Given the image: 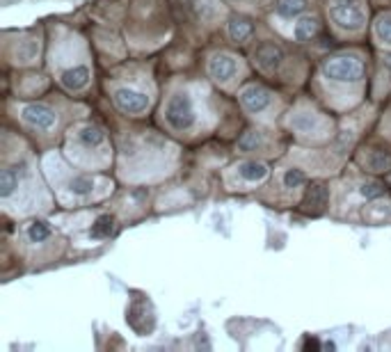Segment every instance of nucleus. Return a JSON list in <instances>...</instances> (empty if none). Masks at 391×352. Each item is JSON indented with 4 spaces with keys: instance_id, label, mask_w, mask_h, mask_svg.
<instances>
[{
    "instance_id": "obj_1",
    "label": "nucleus",
    "mask_w": 391,
    "mask_h": 352,
    "mask_svg": "<svg viewBox=\"0 0 391 352\" xmlns=\"http://www.w3.org/2000/svg\"><path fill=\"white\" fill-rule=\"evenodd\" d=\"M330 14L336 26L357 32L366 24V12L362 0H330Z\"/></svg>"
},
{
    "instance_id": "obj_2",
    "label": "nucleus",
    "mask_w": 391,
    "mask_h": 352,
    "mask_svg": "<svg viewBox=\"0 0 391 352\" xmlns=\"http://www.w3.org/2000/svg\"><path fill=\"white\" fill-rule=\"evenodd\" d=\"M165 119L167 124L183 133V130H190L194 126V108H192V98L186 92H179L170 98V103L165 108Z\"/></svg>"
},
{
    "instance_id": "obj_3",
    "label": "nucleus",
    "mask_w": 391,
    "mask_h": 352,
    "mask_svg": "<svg viewBox=\"0 0 391 352\" xmlns=\"http://www.w3.org/2000/svg\"><path fill=\"white\" fill-rule=\"evenodd\" d=\"M323 73L336 83H357L364 76V64L357 58L339 55V58H330L323 64Z\"/></svg>"
},
{
    "instance_id": "obj_4",
    "label": "nucleus",
    "mask_w": 391,
    "mask_h": 352,
    "mask_svg": "<svg viewBox=\"0 0 391 352\" xmlns=\"http://www.w3.org/2000/svg\"><path fill=\"white\" fill-rule=\"evenodd\" d=\"M115 103L122 113L140 115L149 108V96L145 92L130 90V87H119V90H115Z\"/></svg>"
},
{
    "instance_id": "obj_5",
    "label": "nucleus",
    "mask_w": 391,
    "mask_h": 352,
    "mask_svg": "<svg viewBox=\"0 0 391 352\" xmlns=\"http://www.w3.org/2000/svg\"><path fill=\"white\" fill-rule=\"evenodd\" d=\"M209 73H211V78H215L217 83L231 81L234 76L238 73V60L229 53H217L209 62Z\"/></svg>"
},
{
    "instance_id": "obj_6",
    "label": "nucleus",
    "mask_w": 391,
    "mask_h": 352,
    "mask_svg": "<svg viewBox=\"0 0 391 352\" xmlns=\"http://www.w3.org/2000/svg\"><path fill=\"white\" fill-rule=\"evenodd\" d=\"M24 119L30 124V126H35L39 130H48L53 128V124H56V113L48 108V105H41V103H30L24 108Z\"/></svg>"
},
{
    "instance_id": "obj_7",
    "label": "nucleus",
    "mask_w": 391,
    "mask_h": 352,
    "mask_svg": "<svg viewBox=\"0 0 391 352\" xmlns=\"http://www.w3.org/2000/svg\"><path fill=\"white\" fill-rule=\"evenodd\" d=\"M254 62L259 64L264 71H277L284 62V51H281L277 43H261L254 53Z\"/></svg>"
},
{
    "instance_id": "obj_8",
    "label": "nucleus",
    "mask_w": 391,
    "mask_h": 352,
    "mask_svg": "<svg viewBox=\"0 0 391 352\" xmlns=\"http://www.w3.org/2000/svg\"><path fill=\"white\" fill-rule=\"evenodd\" d=\"M270 101H273V94L261 85H249L241 92V103L249 113H261V110H266L270 105Z\"/></svg>"
},
{
    "instance_id": "obj_9",
    "label": "nucleus",
    "mask_w": 391,
    "mask_h": 352,
    "mask_svg": "<svg viewBox=\"0 0 391 352\" xmlns=\"http://www.w3.org/2000/svg\"><path fill=\"white\" fill-rule=\"evenodd\" d=\"M328 188L323 183H313L304 192V200H302V208L311 215H318L325 206H328Z\"/></svg>"
},
{
    "instance_id": "obj_10",
    "label": "nucleus",
    "mask_w": 391,
    "mask_h": 352,
    "mask_svg": "<svg viewBox=\"0 0 391 352\" xmlns=\"http://www.w3.org/2000/svg\"><path fill=\"white\" fill-rule=\"evenodd\" d=\"M62 85L67 87L69 92H80L83 87H87L90 83V69L87 67H73V69H67L62 73Z\"/></svg>"
},
{
    "instance_id": "obj_11",
    "label": "nucleus",
    "mask_w": 391,
    "mask_h": 352,
    "mask_svg": "<svg viewBox=\"0 0 391 352\" xmlns=\"http://www.w3.org/2000/svg\"><path fill=\"white\" fill-rule=\"evenodd\" d=\"M291 126L300 133H316L320 128V117L313 113H298L291 117Z\"/></svg>"
},
{
    "instance_id": "obj_12",
    "label": "nucleus",
    "mask_w": 391,
    "mask_h": 352,
    "mask_svg": "<svg viewBox=\"0 0 391 352\" xmlns=\"http://www.w3.org/2000/svg\"><path fill=\"white\" fill-rule=\"evenodd\" d=\"M238 172H241V176L245 181H264L268 176V167L264 162L259 160H245L238 165Z\"/></svg>"
},
{
    "instance_id": "obj_13",
    "label": "nucleus",
    "mask_w": 391,
    "mask_h": 352,
    "mask_svg": "<svg viewBox=\"0 0 391 352\" xmlns=\"http://www.w3.org/2000/svg\"><path fill=\"white\" fill-rule=\"evenodd\" d=\"M252 32H254V28H252V24H249L247 19L236 16V19L229 21V37L234 41L243 43V41H247L249 37H252Z\"/></svg>"
},
{
    "instance_id": "obj_14",
    "label": "nucleus",
    "mask_w": 391,
    "mask_h": 352,
    "mask_svg": "<svg viewBox=\"0 0 391 352\" xmlns=\"http://www.w3.org/2000/svg\"><path fill=\"white\" fill-rule=\"evenodd\" d=\"M275 9H277L279 16L293 19V16H298V14L304 12V9H307V0H277Z\"/></svg>"
},
{
    "instance_id": "obj_15",
    "label": "nucleus",
    "mask_w": 391,
    "mask_h": 352,
    "mask_svg": "<svg viewBox=\"0 0 391 352\" xmlns=\"http://www.w3.org/2000/svg\"><path fill=\"white\" fill-rule=\"evenodd\" d=\"M366 167L371 172H389L391 170V153L389 151H373L366 158Z\"/></svg>"
},
{
    "instance_id": "obj_16",
    "label": "nucleus",
    "mask_w": 391,
    "mask_h": 352,
    "mask_svg": "<svg viewBox=\"0 0 391 352\" xmlns=\"http://www.w3.org/2000/svg\"><path fill=\"white\" fill-rule=\"evenodd\" d=\"M318 32V21L316 19H300L296 24V39L298 41H309Z\"/></svg>"
},
{
    "instance_id": "obj_17",
    "label": "nucleus",
    "mask_w": 391,
    "mask_h": 352,
    "mask_svg": "<svg viewBox=\"0 0 391 352\" xmlns=\"http://www.w3.org/2000/svg\"><path fill=\"white\" fill-rule=\"evenodd\" d=\"M103 140H105V135H103V130L99 126H87V128L80 130V142L85 147H90V149L101 147Z\"/></svg>"
},
{
    "instance_id": "obj_18",
    "label": "nucleus",
    "mask_w": 391,
    "mask_h": 352,
    "mask_svg": "<svg viewBox=\"0 0 391 352\" xmlns=\"http://www.w3.org/2000/svg\"><path fill=\"white\" fill-rule=\"evenodd\" d=\"M16 188H19V172L14 167L3 170V174H0V195L9 197Z\"/></svg>"
},
{
    "instance_id": "obj_19",
    "label": "nucleus",
    "mask_w": 391,
    "mask_h": 352,
    "mask_svg": "<svg viewBox=\"0 0 391 352\" xmlns=\"http://www.w3.org/2000/svg\"><path fill=\"white\" fill-rule=\"evenodd\" d=\"M264 147V135L259 133V130H247L243 133V138L238 140V149L241 151H259Z\"/></svg>"
},
{
    "instance_id": "obj_20",
    "label": "nucleus",
    "mask_w": 391,
    "mask_h": 352,
    "mask_svg": "<svg viewBox=\"0 0 391 352\" xmlns=\"http://www.w3.org/2000/svg\"><path fill=\"white\" fill-rule=\"evenodd\" d=\"M113 231H115V219L110 215L96 217V222L92 224V236H96V238H108Z\"/></svg>"
},
{
    "instance_id": "obj_21",
    "label": "nucleus",
    "mask_w": 391,
    "mask_h": 352,
    "mask_svg": "<svg viewBox=\"0 0 391 352\" xmlns=\"http://www.w3.org/2000/svg\"><path fill=\"white\" fill-rule=\"evenodd\" d=\"M375 35H377V39L382 43H389V46H391V14H385V16L377 19Z\"/></svg>"
},
{
    "instance_id": "obj_22",
    "label": "nucleus",
    "mask_w": 391,
    "mask_h": 352,
    "mask_svg": "<svg viewBox=\"0 0 391 352\" xmlns=\"http://www.w3.org/2000/svg\"><path fill=\"white\" fill-rule=\"evenodd\" d=\"M92 188H94V181L87 179V176H75V179H71V183H69V190L73 195H90Z\"/></svg>"
},
{
    "instance_id": "obj_23",
    "label": "nucleus",
    "mask_w": 391,
    "mask_h": 352,
    "mask_svg": "<svg viewBox=\"0 0 391 352\" xmlns=\"http://www.w3.org/2000/svg\"><path fill=\"white\" fill-rule=\"evenodd\" d=\"M362 195L366 197V200H380V197L387 195V190H385V185L380 181H366L362 185Z\"/></svg>"
},
{
    "instance_id": "obj_24",
    "label": "nucleus",
    "mask_w": 391,
    "mask_h": 352,
    "mask_svg": "<svg viewBox=\"0 0 391 352\" xmlns=\"http://www.w3.org/2000/svg\"><path fill=\"white\" fill-rule=\"evenodd\" d=\"M304 181H307V176H304L302 170H286V174H284L286 188H300V185H304Z\"/></svg>"
},
{
    "instance_id": "obj_25",
    "label": "nucleus",
    "mask_w": 391,
    "mask_h": 352,
    "mask_svg": "<svg viewBox=\"0 0 391 352\" xmlns=\"http://www.w3.org/2000/svg\"><path fill=\"white\" fill-rule=\"evenodd\" d=\"M51 236V227L46 222H35L30 227V240H35V243H41V240H46Z\"/></svg>"
},
{
    "instance_id": "obj_26",
    "label": "nucleus",
    "mask_w": 391,
    "mask_h": 352,
    "mask_svg": "<svg viewBox=\"0 0 391 352\" xmlns=\"http://www.w3.org/2000/svg\"><path fill=\"white\" fill-rule=\"evenodd\" d=\"M387 62H389V67H391V58H387Z\"/></svg>"
}]
</instances>
